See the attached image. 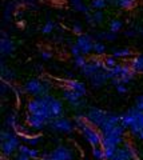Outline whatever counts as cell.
<instances>
[{"label":"cell","mask_w":143,"mask_h":160,"mask_svg":"<svg viewBox=\"0 0 143 160\" xmlns=\"http://www.w3.org/2000/svg\"><path fill=\"white\" fill-rule=\"evenodd\" d=\"M47 127L54 132H60V133H71L74 129H75L74 123L71 120L67 119V118H63V116L50 120V123H48Z\"/></svg>","instance_id":"277c9868"},{"label":"cell","mask_w":143,"mask_h":160,"mask_svg":"<svg viewBox=\"0 0 143 160\" xmlns=\"http://www.w3.org/2000/svg\"><path fill=\"white\" fill-rule=\"evenodd\" d=\"M22 139L26 142V144L27 146H29V147H33V146H36V144L40 142V136H33V138H29V136H22Z\"/></svg>","instance_id":"f1b7e54d"},{"label":"cell","mask_w":143,"mask_h":160,"mask_svg":"<svg viewBox=\"0 0 143 160\" xmlns=\"http://www.w3.org/2000/svg\"><path fill=\"white\" fill-rule=\"evenodd\" d=\"M2 160H8V158H6V156H3V158H2Z\"/></svg>","instance_id":"f6af8a7d"},{"label":"cell","mask_w":143,"mask_h":160,"mask_svg":"<svg viewBox=\"0 0 143 160\" xmlns=\"http://www.w3.org/2000/svg\"><path fill=\"white\" fill-rule=\"evenodd\" d=\"M138 31H139V33H140L142 36H143V28H139V29H138Z\"/></svg>","instance_id":"ee69618b"},{"label":"cell","mask_w":143,"mask_h":160,"mask_svg":"<svg viewBox=\"0 0 143 160\" xmlns=\"http://www.w3.org/2000/svg\"><path fill=\"white\" fill-rule=\"evenodd\" d=\"M50 156L52 160H75V153L70 148L62 144V146H58L54 151L50 152Z\"/></svg>","instance_id":"ba28073f"},{"label":"cell","mask_w":143,"mask_h":160,"mask_svg":"<svg viewBox=\"0 0 143 160\" xmlns=\"http://www.w3.org/2000/svg\"><path fill=\"white\" fill-rule=\"evenodd\" d=\"M12 160H32L29 156H27V155H22V153H16V156H15Z\"/></svg>","instance_id":"60d3db41"},{"label":"cell","mask_w":143,"mask_h":160,"mask_svg":"<svg viewBox=\"0 0 143 160\" xmlns=\"http://www.w3.org/2000/svg\"><path fill=\"white\" fill-rule=\"evenodd\" d=\"M123 27V23L120 22L119 19H112L110 24H108V29H110V32H114V33H118L122 29Z\"/></svg>","instance_id":"7402d4cb"},{"label":"cell","mask_w":143,"mask_h":160,"mask_svg":"<svg viewBox=\"0 0 143 160\" xmlns=\"http://www.w3.org/2000/svg\"><path fill=\"white\" fill-rule=\"evenodd\" d=\"M54 28H55V23L51 22V20H48V22H47V23L43 26V28H42V32H43L44 35H48V33H51V32L54 31Z\"/></svg>","instance_id":"d6a6232c"},{"label":"cell","mask_w":143,"mask_h":160,"mask_svg":"<svg viewBox=\"0 0 143 160\" xmlns=\"http://www.w3.org/2000/svg\"><path fill=\"white\" fill-rule=\"evenodd\" d=\"M6 127L9 128H13L15 131H18V123H16V115L15 113H9L7 119H6Z\"/></svg>","instance_id":"cb8c5ba5"},{"label":"cell","mask_w":143,"mask_h":160,"mask_svg":"<svg viewBox=\"0 0 143 160\" xmlns=\"http://www.w3.org/2000/svg\"><path fill=\"white\" fill-rule=\"evenodd\" d=\"M116 91L123 95V93H127V92H129V88L126 87V84H120V86L116 87Z\"/></svg>","instance_id":"ab89813d"},{"label":"cell","mask_w":143,"mask_h":160,"mask_svg":"<svg viewBox=\"0 0 143 160\" xmlns=\"http://www.w3.org/2000/svg\"><path fill=\"white\" fill-rule=\"evenodd\" d=\"M142 73H143V72H142Z\"/></svg>","instance_id":"bcb514c9"},{"label":"cell","mask_w":143,"mask_h":160,"mask_svg":"<svg viewBox=\"0 0 143 160\" xmlns=\"http://www.w3.org/2000/svg\"><path fill=\"white\" fill-rule=\"evenodd\" d=\"M13 135H15V133L11 131V129H8V128L3 129V131L0 132V142H6V140L11 139V138L13 136Z\"/></svg>","instance_id":"836d02e7"},{"label":"cell","mask_w":143,"mask_h":160,"mask_svg":"<svg viewBox=\"0 0 143 160\" xmlns=\"http://www.w3.org/2000/svg\"><path fill=\"white\" fill-rule=\"evenodd\" d=\"M94 43H95V40L92 39V36H90V35H87V33L79 35L76 39V44H78V47L80 48V52L83 56H88V55L94 51Z\"/></svg>","instance_id":"9c48e42d"},{"label":"cell","mask_w":143,"mask_h":160,"mask_svg":"<svg viewBox=\"0 0 143 160\" xmlns=\"http://www.w3.org/2000/svg\"><path fill=\"white\" fill-rule=\"evenodd\" d=\"M135 108L143 112V93L135 99Z\"/></svg>","instance_id":"74e56055"},{"label":"cell","mask_w":143,"mask_h":160,"mask_svg":"<svg viewBox=\"0 0 143 160\" xmlns=\"http://www.w3.org/2000/svg\"><path fill=\"white\" fill-rule=\"evenodd\" d=\"M27 124L31 128L36 129V131H40L43 129L44 127L48 126V122L46 119H43L40 116H38V115H32V113H28L27 115Z\"/></svg>","instance_id":"8fae6325"},{"label":"cell","mask_w":143,"mask_h":160,"mask_svg":"<svg viewBox=\"0 0 143 160\" xmlns=\"http://www.w3.org/2000/svg\"><path fill=\"white\" fill-rule=\"evenodd\" d=\"M80 132L92 148L102 146V133H100V131L98 128H95L94 126H91L90 123L84 124V126L80 128Z\"/></svg>","instance_id":"3957f363"},{"label":"cell","mask_w":143,"mask_h":160,"mask_svg":"<svg viewBox=\"0 0 143 160\" xmlns=\"http://www.w3.org/2000/svg\"><path fill=\"white\" fill-rule=\"evenodd\" d=\"M71 55L74 58H78V56H80L82 52H80V48L78 47V44H71Z\"/></svg>","instance_id":"8d00e7d4"},{"label":"cell","mask_w":143,"mask_h":160,"mask_svg":"<svg viewBox=\"0 0 143 160\" xmlns=\"http://www.w3.org/2000/svg\"><path fill=\"white\" fill-rule=\"evenodd\" d=\"M112 160H132V158H131L130 152L127 151L126 148H123V147L120 146L119 148H118L116 153L114 155V158H112Z\"/></svg>","instance_id":"d6986e66"},{"label":"cell","mask_w":143,"mask_h":160,"mask_svg":"<svg viewBox=\"0 0 143 160\" xmlns=\"http://www.w3.org/2000/svg\"><path fill=\"white\" fill-rule=\"evenodd\" d=\"M107 3H111L120 8H132L135 6V0H107Z\"/></svg>","instance_id":"ffe728a7"},{"label":"cell","mask_w":143,"mask_h":160,"mask_svg":"<svg viewBox=\"0 0 143 160\" xmlns=\"http://www.w3.org/2000/svg\"><path fill=\"white\" fill-rule=\"evenodd\" d=\"M20 138L13 135L11 139L6 140V142H2V153L3 156H6L8 159H11V156H13L15 153H18L19 146H20Z\"/></svg>","instance_id":"52a82bcc"},{"label":"cell","mask_w":143,"mask_h":160,"mask_svg":"<svg viewBox=\"0 0 143 160\" xmlns=\"http://www.w3.org/2000/svg\"><path fill=\"white\" fill-rule=\"evenodd\" d=\"M127 129L122 126V124H116V126L106 133L102 135V146H116L120 147L125 143Z\"/></svg>","instance_id":"6da1fadb"},{"label":"cell","mask_w":143,"mask_h":160,"mask_svg":"<svg viewBox=\"0 0 143 160\" xmlns=\"http://www.w3.org/2000/svg\"><path fill=\"white\" fill-rule=\"evenodd\" d=\"M125 35H126V36H130V38H131V36H135L136 33H135L134 29H127V31L125 32Z\"/></svg>","instance_id":"7bdbcfd3"},{"label":"cell","mask_w":143,"mask_h":160,"mask_svg":"<svg viewBox=\"0 0 143 160\" xmlns=\"http://www.w3.org/2000/svg\"><path fill=\"white\" fill-rule=\"evenodd\" d=\"M103 60H105V66H106L107 69H111V68H114V67H116L118 64H119V63H118V60H116V58H114L112 55H111V56L105 58Z\"/></svg>","instance_id":"4316f807"},{"label":"cell","mask_w":143,"mask_h":160,"mask_svg":"<svg viewBox=\"0 0 143 160\" xmlns=\"http://www.w3.org/2000/svg\"><path fill=\"white\" fill-rule=\"evenodd\" d=\"M62 96H63V99H64V100H67V102L70 103V104L76 103V102H79L80 99L84 98L82 93L75 92V91H71V89H67V88H64V89L62 91Z\"/></svg>","instance_id":"9a60e30c"},{"label":"cell","mask_w":143,"mask_h":160,"mask_svg":"<svg viewBox=\"0 0 143 160\" xmlns=\"http://www.w3.org/2000/svg\"><path fill=\"white\" fill-rule=\"evenodd\" d=\"M96 39H105V40L112 42V40L116 39V33H114V32H99L96 35Z\"/></svg>","instance_id":"83f0119b"},{"label":"cell","mask_w":143,"mask_h":160,"mask_svg":"<svg viewBox=\"0 0 143 160\" xmlns=\"http://www.w3.org/2000/svg\"><path fill=\"white\" fill-rule=\"evenodd\" d=\"M87 63H88V59L86 56H83V55H80V56H78V58H74V66L79 69H82Z\"/></svg>","instance_id":"484cf974"},{"label":"cell","mask_w":143,"mask_h":160,"mask_svg":"<svg viewBox=\"0 0 143 160\" xmlns=\"http://www.w3.org/2000/svg\"><path fill=\"white\" fill-rule=\"evenodd\" d=\"M64 87L67 89H71V91H75V92H79V93H82L83 96L84 95H87V88H86V84L83 83V82H79V80H64Z\"/></svg>","instance_id":"5bb4252c"},{"label":"cell","mask_w":143,"mask_h":160,"mask_svg":"<svg viewBox=\"0 0 143 160\" xmlns=\"http://www.w3.org/2000/svg\"><path fill=\"white\" fill-rule=\"evenodd\" d=\"M29 151H31V147H29V146H27V144H20V146H19V149H18V153L27 155V156H28Z\"/></svg>","instance_id":"d590c367"},{"label":"cell","mask_w":143,"mask_h":160,"mask_svg":"<svg viewBox=\"0 0 143 160\" xmlns=\"http://www.w3.org/2000/svg\"><path fill=\"white\" fill-rule=\"evenodd\" d=\"M48 112H50L51 120L62 118L63 116V103L56 98H51L50 103H48Z\"/></svg>","instance_id":"30bf717a"},{"label":"cell","mask_w":143,"mask_h":160,"mask_svg":"<svg viewBox=\"0 0 143 160\" xmlns=\"http://www.w3.org/2000/svg\"><path fill=\"white\" fill-rule=\"evenodd\" d=\"M92 156L96 160H105V153H103L102 147H94L92 148Z\"/></svg>","instance_id":"f546056e"},{"label":"cell","mask_w":143,"mask_h":160,"mask_svg":"<svg viewBox=\"0 0 143 160\" xmlns=\"http://www.w3.org/2000/svg\"><path fill=\"white\" fill-rule=\"evenodd\" d=\"M40 58H42L43 60H50V59L52 58V53H51L50 51H42V52H40Z\"/></svg>","instance_id":"f35d334b"},{"label":"cell","mask_w":143,"mask_h":160,"mask_svg":"<svg viewBox=\"0 0 143 160\" xmlns=\"http://www.w3.org/2000/svg\"><path fill=\"white\" fill-rule=\"evenodd\" d=\"M134 52L129 48H120V49H114L112 51V56L116 59H126V58H131Z\"/></svg>","instance_id":"ac0fdd59"},{"label":"cell","mask_w":143,"mask_h":160,"mask_svg":"<svg viewBox=\"0 0 143 160\" xmlns=\"http://www.w3.org/2000/svg\"><path fill=\"white\" fill-rule=\"evenodd\" d=\"M86 116H87V120L91 126H94L95 128L99 129L103 126V123L107 120L108 112L103 111V109H100V108H90L87 111Z\"/></svg>","instance_id":"5b68a950"},{"label":"cell","mask_w":143,"mask_h":160,"mask_svg":"<svg viewBox=\"0 0 143 160\" xmlns=\"http://www.w3.org/2000/svg\"><path fill=\"white\" fill-rule=\"evenodd\" d=\"M106 49H107V47L102 42H95L94 43V52L96 53V56H102V55H105Z\"/></svg>","instance_id":"d4e9b609"},{"label":"cell","mask_w":143,"mask_h":160,"mask_svg":"<svg viewBox=\"0 0 143 160\" xmlns=\"http://www.w3.org/2000/svg\"><path fill=\"white\" fill-rule=\"evenodd\" d=\"M88 80H90L92 88H100V87L105 86L107 83V80H110V79H108V75H107V69H102V71L95 73Z\"/></svg>","instance_id":"4fadbf2b"},{"label":"cell","mask_w":143,"mask_h":160,"mask_svg":"<svg viewBox=\"0 0 143 160\" xmlns=\"http://www.w3.org/2000/svg\"><path fill=\"white\" fill-rule=\"evenodd\" d=\"M28 156L31 158L32 160H39V159H40V156H42V153H40V151H39V149L31 148V151H29V153H28Z\"/></svg>","instance_id":"e575fe53"},{"label":"cell","mask_w":143,"mask_h":160,"mask_svg":"<svg viewBox=\"0 0 143 160\" xmlns=\"http://www.w3.org/2000/svg\"><path fill=\"white\" fill-rule=\"evenodd\" d=\"M130 67L135 73L143 72V55H136L130 60Z\"/></svg>","instance_id":"2e32d148"},{"label":"cell","mask_w":143,"mask_h":160,"mask_svg":"<svg viewBox=\"0 0 143 160\" xmlns=\"http://www.w3.org/2000/svg\"><path fill=\"white\" fill-rule=\"evenodd\" d=\"M107 6V0H92L91 2V8L94 9H103Z\"/></svg>","instance_id":"1f68e13d"},{"label":"cell","mask_w":143,"mask_h":160,"mask_svg":"<svg viewBox=\"0 0 143 160\" xmlns=\"http://www.w3.org/2000/svg\"><path fill=\"white\" fill-rule=\"evenodd\" d=\"M130 111L132 113V124L130 126L129 131L134 138L139 139V135L143 131V112L139 111V109H136L135 107L130 108Z\"/></svg>","instance_id":"8992f818"},{"label":"cell","mask_w":143,"mask_h":160,"mask_svg":"<svg viewBox=\"0 0 143 160\" xmlns=\"http://www.w3.org/2000/svg\"><path fill=\"white\" fill-rule=\"evenodd\" d=\"M91 18L94 20V23L95 24H100L103 20H105V13L102 11H94V13L91 15Z\"/></svg>","instance_id":"4dcf8cb0"},{"label":"cell","mask_w":143,"mask_h":160,"mask_svg":"<svg viewBox=\"0 0 143 160\" xmlns=\"http://www.w3.org/2000/svg\"><path fill=\"white\" fill-rule=\"evenodd\" d=\"M51 91V86L47 82L40 79H31L24 84V92L28 95H32L35 98L46 96Z\"/></svg>","instance_id":"7a4b0ae2"},{"label":"cell","mask_w":143,"mask_h":160,"mask_svg":"<svg viewBox=\"0 0 143 160\" xmlns=\"http://www.w3.org/2000/svg\"><path fill=\"white\" fill-rule=\"evenodd\" d=\"M72 31L75 32L76 35H83L82 32H83V28H82V26H79V24H75V26L72 27Z\"/></svg>","instance_id":"b9f144b4"},{"label":"cell","mask_w":143,"mask_h":160,"mask_svg":"<svg viewBox=\"0 0 143 160\" xmlns=\"http://www.w3.org/2000/svg\"><path fill=\"white\" fill-rule=\"evenodd\" d=\"M15 51V43L13 40H11L6 32H3V38L0 40V52L3 56H8Z\"/></svg>","instance_id":"7c38bea8"},{"label":"cell","mask_w":143,"mask_h":160,"mask_svg":"<svg viewBox=\"0 0 143 160\" xmlns=\"http://www.w3.org/2000/svg\"><path fill=\"white\" fill-rule=\"evenodd\" d=\"M88 123V120H87V116L86 115H82V113H78L74 116V124H75V127H78L79 129H80L84 124Z\"/></svg>","instance_id":"603a6c76"},{"label":"cell","mask_w":143,"mask_h":160,"mask_svg":"<svg viewBox=\"0 0 143 160\" xmlns=\"http://www.w3.org/2000/svg\"><path fill=\"white\" fill-rule=\"evenodd\" d=\"M103 148V153H105V160H112L114 155L116 153L118 148L116 146H100Z\"/></svg>","instance_id":"44dd1931"},{"label":"cell","mask_w":143,"mask_h":160,"mask_svg":"<svg viewBox=\"0 0 143 160\" xmlns=\"http://www.w3.org/2000/svg\"><path fill=\"white\" fill-rule=\"evenodd\" d=\"M2 79L3 82H6L8 84H11V82L15 79V72L11 68H7L4 66V63H2Z\"/></svg>","instance_id":"e0dca14e"}]
</instances>
